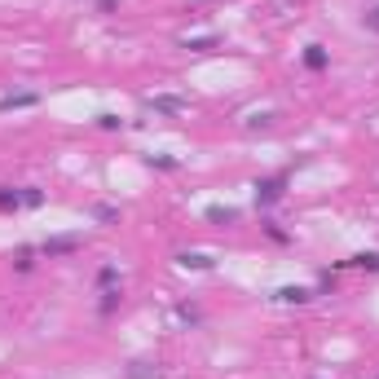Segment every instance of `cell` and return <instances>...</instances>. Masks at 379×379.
Returning a JSON list of instances; mask_svg holds the SVG:
<instances>
[{"label":"cell","mask_w":379,"mask_h":379,"mask_svg":"<svg viewBox=\"0 0 379 379\" xmlns=\"http://www.w3.org/2000/svg\"><path fill=\"white\" fill-rule=\"evenodd\" d=\"M287 185H291V168H282V172H274V176H260L256 181V207L265 212V207H274V203H282V194H287Z\"/></svg>","instance_id":"1"},{"label":"cell","mask_w":379,"mask_h":379,"mask_svg":"<svg viewBox=\"0 0 379 379\" xmlns=\"http://www.w3.org/2000/svg\"><path fill=\"white\" fill-rule=\"evenodd\" d=\"M84 247V234H57V239H44L40 243V256L44 260H57V256H71Z\"/></svg>","instance_id":"2"},{"label":"cell","mask_w":379,"mask_h":379,"mask_svg":"<svg viewBox=\"0 0 379 379\" xmlns=\"http://www.w3.org/2000/svg\"><path fill=\"white\" fill-rule=\"evenodd\" d=\"M146 106H150L155 115H185V111H190V102H185V98H172V93H159V98H150Z\"/></svg>","instance_id":"3"},{"label":"cell","mask_w":379,"mask_h":379,"mask_svg":"<svg viewBox=\"0 0 379 379\" xmlns=\"http://www.w3.org/2000/svg\"><path fill=\"white\" fill-rule=\"evenodd\" d=\"M124 379H163V366L159 362H146V358H133L124 366Z\"/></svg>","instance_id":"4"},{"label":"cell","mask_w":379,"mask_h":379,"mask_svg":"<svg viewBox=\"0 0 379 379\" xmlns=\"http://www.w3.org/2000/svg\"><path fill=\"white\" fill-rule=\"evenodd\" d=\"M176 265H181V269H203V274H207V269H216V256H207V252H181V256H176Z\"/></svg>","instance_id":"5"},{"label":"cell","mask_w":379,"mask_h":379,"mask_svg":"<svg viewBox=\"0 0 379 379\" xmlns=\"http://www.w3.org/2000/svg\"><path fill=\"white\" fill-rule=\"evenodd\" d=\"M35 102H40V93H5V98H0V115L5 111H27Z\"/></svg>","instance_id":"6"},{"label":"cell","mask_w":379,"mask_h":379,"mask_svg":"<svg viewBox=\"0 0 379 379\" xmlns=\"http://www.w3.org/2000/svg\"><path fill=\"white\" fill-rule=\"evenodd\" d=\"M274 300H278V304H309L313 291H309V287H278Z\"/></svg>","instance_id":"7"},{"label":"cell","mask_w":379,"mask_h":379,"mask_svg":"<svg viewBox=\"0 0 379 379\" xmlns=\"http://www.w3.org/2000/svg\"><path fill=\"white\" fill-rule=\"evenodd\" d=\"M304 66H309V71H326L331 66L326 44H309V49H304Z\"/></svg>","instance_id":"8"},{"label":"cell","mask_w":379,"mask_h":379,"mask_svg":"<svg viewBox=\"0 0 379 379\" xmlns=\"http://www.w3.org/2000/svg\"><path fill=\"white\" fill-rule=\"evenodd\" d=\"M18 207H27V198H22V185H0V212H18Z\"/></svg>","instance_id":"9"},{"label":"cell","mask_w":379,"mask_h":379,"mask_svg":"<svg viewBox=\"0 0 379 379\" xmlns=\"http://www.w3.org/2000/svg\"><path fill=\"white\" fill-rule=\"evenodd\" d=\"M120 300H124V291H120V287H106V291H102V304H98V313H102V317H111L115 309H120Z\"/></svg>","instance_id":"10"},{"label":"cell","mask_w":379,"mask_h":379,"mask_svg":"<svg viewBox=\"0 0 379 379\" xmlns=\"http://www.w3.org/2000/svg\"><path fill=\"white\" fill-rule=\"evenodd\" d=\"M207 221H212V225H234V221H239V207H221V203H212V207H207Z\"/></svg>","instance_id":"11"},{"label":"cell","mask_w":379,"mask_h":379,"mask_svg":"<svg viewBox=\"0 0 379 379\" xmlns=\"http://www.w3.org/2000/svg\"><path fill=\"white\" fill-rule=\"evenodd\" d=\"M35 256H40V247H18V256H14V269H18V274H31Z\"/></svg>","instance_id":"12"},{"label":"cell","mask_w":379,"mask_h":379,"mask_svg":"<svg viewBox=\"0 0 379 379\" xmlns=\"http://www.w3.org/2000/svg\"><path fill=\"white\" fill-rule=\"evenodd\" d=\"M216 44H221V35H194V40H185V49L207 53V49H216Z\"/></svg>","instance_id":"13"},{"label":"cell","mask_w":379,"mask_h":379,"mask_svg":"<svg viewBox=\"0 0 379 379\" xmlns=\"http://www.w3.org/2000/svg\"><path fill=\"white\" fill-rule=\"evenodd\" d=\"M150 168H159V172H176L181 168V159H172V155H146Z\"/></svg>","instance_id":"14"},{"label":"cell","mask_w":379,"mask_h":379,"mask_svg":"<svg viewBox=\"0 0 379 379\" xmlns=\"http://www.w3.org/2000/svg\"><path fill=\"white\" fill-rule=\"evenodd\" d=\"M353 265H358V269H371V274H379V252H362V256H353Z\"/></svg>","instance_id":"15"},{"label":"cell","mask_w":379,"mask_h":379,"mask_svg":"<svg viewBox=\"0 0 379 379\" xmlns=\"http://www.w3.org/2000/svg\"><path fill=\"white\" fill-rule=\"evenodd\" d=\"M115 278H120V269H115V265H102V269H98V287H102V291L115 287Z\"/></svg>","instance_id":"16"},{"label":"cell","mask_w":379,"mask_h":379,"mask_svg":"<svg viewBox=\"0 0 379 379\" xmlns=\"http://www.w3.org/2000/svg\"><path fill=\"white\" fill-rule=\"evenodd\" d=\"M269 124H274V115H252V120H247V133H260V128H269Z\"/></svg>","instance_id":"17"},{"label":"cell","mask_w":379,"mask_h":379,"mask_svg":"<svg viewBox=\"0 0 379 379\" xmlns=\"http://www.w3.org/2000/svg\"><path fill=\"white\" fill-rule=\"evenodd\" d=\"M93 216H98V221H120V207H111V203H98V207H93Z\"/></svg>","instance_id":"18"},{"label":"cell","mask_w":379,"mask_h":379,"mask_svg":"<svg viewBox=\"0 0 379 379\" xmlns=\"http://www.w3.org/2000/svg\"><path fill=\"white\" fill-rule=\"evenodd\" d=\"M120 124H124V120H120V115H111V111L98 115V128H120Z\"/></svg>","instance_id":"19"},{"label":"cell","mask_w":379,"mask_h":379,"mask_svg":"<svg viewBox=\"0 0 379 379\" xmlns=\"http://www.w3.org/2000/svg\"><path fill=\"white\" fill-rule=\"evenodd\" d=\"M265 234H269V239H274V243H287V230H278L274 221H265Z\"/></svg>","instance_id":"20"},{"label":"cell","mask_w":379,"mask_h":379,"mask_svg":"<svg viewBox=\"0 0 379 379\" xmlns=\"http://www.w3.org/2000/svg\"><path fill=\"white\" fill-rule=\"evenodd\" d=\"M176 317H181V322H198V309H194V304H181Z\"/></svg>","instance_id":"21"},{"label":"cell","mask_w":379,"mask_h":379,"mask_svg":"<svg viewBox=\"0 0 379 379\" xmlns=\"http://www.w3.org/2000/svg\"><path fill=\"white\" fill-rule=\"evenodd\" d=\"M362 22H366L371 31H379V5H375V9H366V14H362Z\"/></svg>","instance_id":"22"},{"label":"cell","mask_w":379,"mask_h":379,"mask_svg":"<svg viewBox=\"0 0 379 379\" xmlns=\"http://www.w3.org/2000/svg\"><path fill=\"white\" fill-rule=\"evenodd\" d=\"M115 5H120V0H98V14H111Z\"/></svg>","instance_id":"23"}]
</instances>
